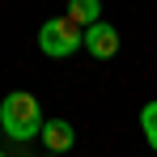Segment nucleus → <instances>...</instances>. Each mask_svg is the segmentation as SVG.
<instances>
[{
    "mask_svg": "<svg viewBox=\"0 0 157 157\" xmlns=\"http://www.w3.org/2000/svg\"><path fill=\"white\" fill-rule=\"evenodd\" d=\"M0 128L4 136H13V140H38L43 136V110L34 102V94L26 89H17V94H9L4 102H0Z\"/></svg>",
    "mask_w": 157,
    "mask_h": 157,
    "instance_id": "obj_1",
    "label": "nucleus"
},
{
    "mask_svg": "<svg viewBox=\"0 0 157 157\" xmlns=\"http://www.w3.org/2000/svg\"><path fill=\"white\" fill-rule=\"evenodd\" d=\"M38 47H43V55L64 59V55H72L77 47H85V30L68 13L64 17H51V21H43V30H38Z\"/></svg>",
    "mask_w": 157,
    "mask_h": 157,
    "instance_id": "obj_2",
    "label": "nucleus"
},
{
    "mask_svg": "<svg viewBox=\"0 0 157 157\" xmlns=\"http://www.w3.org/2000/svg\"><path fill=\"white\" fill-rule=\"evenodd\" d=\"M85 51L94 55V59H110V55L119 51V30L106 26V21L89 26V30H85Z\"/></svg>",
    "mask_w": 157,
    "mask_h": 157,
    "instance_id": "obj_3",
    "label": "nucleus"
},
{
    "mask_svg": "<svg viewBox=\"0 0 157 157\" xmlns=\"http://www.w3.org/2000/svg\"><path fill=\"white\" fill-rule=\"evenodd\" d=\"M38 140L47 144V153H51V157L68 153V149H72V123H68V119H47Z\"/></svg>",
    "mask_w": 157,
    "mask_h": 157,
    "instance_id": "obj_4",
    "label": "nucleus"
},
{
    "mask_svg": "<svg viewBox=\"0 0 157 157\" xmlns=\"http://www.w3.org/2000/svg\"><path fill=\"white\" fill-rule=\"evenodd\" d=\"M68 17H72L81 30H89V26L102 21V4H98V0H72V4H68Z\"/></svg>",
    "mask_w": 157,
    "mask_h": 157,
    "instance_id": "obj_5",
    "label": "nucleus"
},
{
    "mask_svg": "<svg viewBox=\"0 0 157 157\" xmlns=\"http://www.w3.org/2000/svg\"><path fill=\"white\" fill-rule=\"evenodd\" d=\"M140 128H144V136H149V149L157 153V102H149L144 110H140Z\"/></svg>",
    "mask_w": 157,
    "mask_h": 157,
    "instance_id": "obj_6",
    "label": "nucleus"
},
{
    "mask_svg": "<svg viewBox=\"0 0 157 157\" xmlns=\"http://www.w3.org/2000/svg\"><path fill=\"white\" fill-rule=\"evenodd\" d=\"M0 136H4V128H0Z\"/></svg>",
    "mask_w": 157,
    "mask_h": 157,
    "instance_id": "obj_7",
    "label": "nucleus"
},
{
    "mask_svg": "<svg viewBox=\"0 0 157 157\" xmlns=\"http://www.w3.org/2000/svg\"><path fill=\"white\" fill-rule=\"evenodd\" d=\"M43 157H51V153H43Z\"/></svg>",
    "mask_w": 157,
    "mask_h": 157,
    "instance_id": "obj_8",
    "label": "nucleus"
},
{
    "mask_svg": "<svg viewBox=\"0 0 157 157\" xmlns=\"http://www.w3.org/2000/svg\"><path fill=\"white\" fill-rule=\"evenodd\" d=\"M0 157H4V153H0Z\"/></svg>",
    "mask_w": 157,
    "mask_h": 157,
    "instance_id": "obj_9",
    "label": "nucleus"
}]
</instances>
